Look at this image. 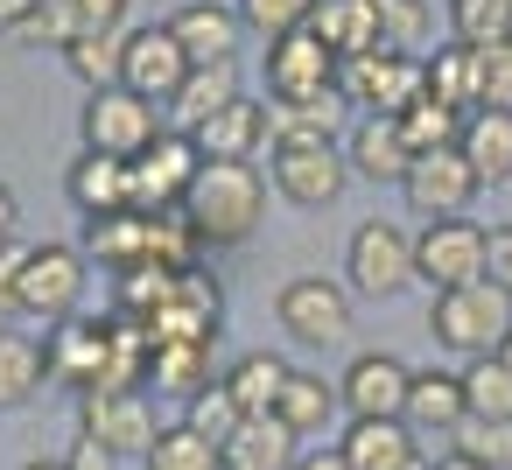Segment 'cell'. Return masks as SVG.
<instances>
[{
  "label": "cell",
  "mask_w": 512,
  "mask_h": 470,
  "mask_svg": "<svg viewBox=\"0 0 512 470\" xmlns=\"http://www.w3.org/2000/svg\"><path fill=\"white\" fill-rule=\"evenodd\" d=\"M113 463H120V456H113V449H99L92 435H78V449L64 456V470H113Z\"/></svg>",
  "instance_id": "cell-47"
},
{
  "label": "cell",
  "mask_w": 512,
  "mask_h": 470,
  "mask_svg": "<svg viewBox=\"0 0 512 470\" xmlns=\"http://www.w3.org/2000/svg\"><path fill=\"white\" fill-rule=\"evenodd\" d=\"M302 456V435L281 421V414H246L225 442H218V463L225 470H295Z\"/></svg>",
  "instance_id": "cell-19"
},
{
  "label": "cell",
  "mask_w": 512,
  "mask_h": 470,
  "mask_svg": "<svg viewBox=\"0 0 512 470\" xmlns=\"http://www.w3.org/2000/svg\"><path fill=\"white\" fill-rule=\"evenodd\" d=\"M337 92L358 99L365 113L400 120L414 99H428V64L407 57V50H365V57H344L337 64Z\"/></svg>",
  "instance_id": "cell-4"
},
{
  "label": "cell",
  "mask_w": 512,
  "mask_h": 470,
  "mask_svg": "<svg viewBox=\"0 0 512 470\" xmlns=\"http://www.w3.org/2000/svg\"><path fill=\"white\" fill-rule=\"evenodd\" d=\"M267 176H274V190H281L288 204H302V211H330V204L344 197V183H351V162H344L337 141H274Z\"/></svg>",
  "instance_id": "cell-6"
},
{
  "label": "cell",
  "mask_w": 512,
  "mask_h": 470,
  "mask_svg": "<svg viewBox=\"0 0 512 470\" xmlns=\"http://www.w3.org/2000/svg\"><path fill=\"white\" fill-rule=\"evenodd\" d=\"M288 358H274V351H246L232 372H225V386H232V400H239V414H274L281 407V386H288Z\"/></svg>",
  "instance_id": "cell-31"
},
{
  "label": "cell",
  "mask_w": 512,
  "mask_h": 470,
  "mask_svg": "<svg viewBox=\"0 0 512 470\" xmlns=\"http://www.w3.org/2000/svg\"><path fill=\"white\" fill-rule=\"evenodd\" d=\"M428 337L456 358H498V344L512 337V295L484 274L470 288H449L435 295V316H428Z\"/></svg>",
  "instance_id": "cell-2"
},
{
  "label": "cell",
  "mask_w": 512,
  "mask_h": 470,
  "mask_svg": "<svg viewBox=\"0 0 512 470\" xmlns=\"http://www.w3.org/2000/svg\"><path fill=\"white\" fill-rule=\"evenodd\" d=\"M64 64H71V78H78L85 92H113V85L127 78V29H106V36H78V43L64 50Z\"/></svg>",
  "instance_id": "cell-32"
},
{
  "label": "cell",
  "mask_w": 512,
  "mask_h": 470,
  "mask_svg": "<svg viewBox=\"0 0 512 470\" xmlns=\"http://www.w3.org/2000/svg\"><path fill=\"white\" fill-rule=\"evenodd\" d=\"M463 407L470 421H512V372L498 358H470L463 372Z\"/></svg>",
  "instance_id": "cell-39"
},
{
  "label": "cell",
  "mask_w": 512,
  "mask_h": 470,
  "mask_svg": "<svg viewBox=\"0 0 512 470\" xmlns=\"http://www.w3.org/2000/svg\"><path fill=\"white\" fill-rule=\"evenodd\" d=\"M428 470H484V463H470V456H456V449H449V456H442V463H428Z\"/></svg>",
  "instance_id": "cell-50"
},
{
  "label": "cell",
  "mask_w": 512,
  "mask_h": 470,
  "mask_svg": "<svg viewBox=\"0 0 512 470\" xmlns=\"http://www.w3.org/2000/svg\"><path fill=\"white\" fill-rule=\"evenodd\" d=\"M372 15H379V43L386 50H407L428 36V0H372Z\"/></svg>",
  "instance_id": "cell-42"
},
{
  "label": "cell",
  "mask_w": 512,
  "mask_h": 470,
  "mask_svg": "<svg viewBox=\"0 0 512 470\" xmlns=\"http://www.w3.org/2000/svg\"><path fill=\"white\" fill-rule=\"evenodd\" d=\"M183 218L197 232L204 253H225V246H246L267 218V183L253 162H204L190 197H183Z\"/></svg>",
  "instance_id": "cell-1"
},
{
  "label": "cell",
  "mask_w": 512,
  "mask_h": 470,
  "mask_svg": "<svg viewBox=\"0 0 512 470\" xmlns=\"http://www.w3.org/2000/svg\"><path fill=\"white\" fill-rule=\"evenodd\" d=\"M239 99V64H190V78H183V92L169 99V120H176V134H197L211 113H225Z\"/></svg>",
  "instance_id": "cell-25"
},
{
  "label": "cell",
  "mask_w": 512,
  "mask_h": 470,
  "mask_svg": "<svg viewBox=\"0 0 512 470\" xmlns=\"http://www.w3.org/2000/svg\"><path fill=\"white\" fill-rule=\"evenodd\" d=\"M463 372H414V386H407V428L421 435V428H442V435H456L463 428Z\"/></svg>",
  "instance_id": "cell-28"
},
{
  "label": "cell",
  "mask_w": 512,
  "mask_h": 470,
  "mask_svg": "<svg viewBox=\"0 0 512 470\" xmlns=\"http://www.w3.org/2000/svg\"><path fill=\"white\" fill-rule=\"evenodd\" d=\"M484 274L512 295V225H498V232H491V267H484Z\"/></svg>",
  "instance_id": "cell-46"
},
{
  "label": "cell",
  "mask_w": 512,
  "mask_h": 470,
  "mask_svg": "<svg viewBox=\"0 0 512 470\" xmlns=\"http://www.w3.org/2000/svg\"><path fill=\"white\" fill-rule=\"evenodd\" d=\"M15 225H22V204H15L8 183H0V246H15Z\"/></svg>",
  "instance_id": "cell-48"
},
{
  "label": "cell",
  "mask_w": 512,
  "mask_h": 470,
  "mask_svg": "<svg viewBox=\"0 0 512 470\" xmlns=\"http://www.w3.org/2000/svg\"><path fill=\"white\" fill-rule=\"evenodd\" d=\"M484 57V92H477V106H512V43H491V50H477Z\"/></svg>",
  "instance_id": "cell-44"
},
{
  "label": "cell",
  "mask_w": 512,
  "mask_h": 470,
  "mask_svg": "<svg viewBox=\"0 0 512 470\" xmlns=\"http://www.w3.org/2000/svg\"><path fill=\"white\" fill-rule=\"evenodd\" d=\"M148 470H225L218 463V442L211 435H197L190 421H176V428H155V442H148V456H141Z\"/></svg>",
  "instance_id": "cell-35"
},
{
  "label": "cell",
  "mask_w": 512,
  "mask_h": 470,
  "mask_svg": "<svg viewBox=\"0 0 512 470\" xmlns=\"http://www.w3.org/2000/svg\"><path fill=\"white\" fill-rule=\"evenodd\" d=\"M134 0H36V8L22 15V43H57L71 50L78 36H106V29H127Z\"/></svg>",
  "instance_id": "cell-15"
},
{
  "label": "cell",
  "mask_w": 512,
  "mask_h": 470,
  "mask_svg": "<svg viewBox=\"0 0 512 470\" xmlns=\"http://www.w3.org/2000/svg\"><path fill=\"white\" fill-rule=\"evenodd\" d=\"M344 162H351L358 176H372V183H400V176L414 169V148H407L400 120H386V113H365V120L351 127V148H344Z\"/></svg>",
  "instance_id": "cell-22"
},
{
  "label": "cell",
  "mask_w": 512,
  "mask_h": 470,
  "mask_svg": "<svg viewBox=\"0 0 512 470\" xmlns=\"http://www.w3.org/2000/svg\"><path fill=\"white\" fill-rule=\"evenodd\" d=\"M183 78H190V57H183V43L169 36V22H148V29H127V92H141V99H176L183 92Z\"/></svg>",
  "instance_id": "cell-16"
},
{
  "label": "cell",
  "mask_w": 512,
  "mask_h": 470,
  "mask_svg": "<svg viewBox=\"0 0 512 470\" xmlns=\"http://www.w3.org/2000/svg\"><path fill=\"white\" fill-rule=\"evenodd\" d=\"M428 92H435L442 106H456V113H477V92H484V57H477L470 43L435 50V57H428Z\"/></svg>",
  "instance_id": "cell-30"
},
{
  "label": "cell",
  "mask_w": 512,
  "mask_h": 470,
  "mask_svg": "<svg viewBox=\"0 0 512 470\" xmlns=\"http://www.w3.org/2000/svg\"><path fill=\"white\" fill-rule=\"evenodd\" d=\"M197 169H204L197 141H190V134H162L155 148H141V155L127 162V183H134V211H176V204L190 197Z\"/></svg>",
  "instance_id": "cell-12"
},
{
  "label": "cell",
  "mask_w": 512,
  "mask_h": 470,
  "mask_svg": "<svg viewBox=\"0 0 512 470\" xmlns=\"http://www.w3.org/2000/svg\"><path fill=\"white\" fill-rule=\"evenodd\" d=\"M309 29L330 43V57H365V50H386L379 43V15H372V0H316V15Z\"/></svg>",
  "instance_id": "cell-27"
},
{
  "label": "cell",
  "mask_w": 512,
  "mask_h": 470,
  "mask_svg": "<svg viewBox=\"0 0 512 470\" xmlns=\"http://www.w3.org/2000/svg\"><path fill=\"white\" fill-rule=\"evenodd\" d=\"M43 379H50L43 344H36V337H22V330L8 323V330H0V414L29 407V400L43 393Z\"/></svg>",
  "instance_id": "cell-29"
},
{
  "label": "cell",
  "mask_w": 512,
  "mask_h": 470,
  "mask_svg": "<svg viewBox=\"0 0 512 470\" xmlns=\"http://www.w3.org/2000/svg\"><path fill=\"white\" fill-rule=\"evenodd\" d=\"M344 400H337V386L323 379V372H288V386H281V421L295 428V435H309V428H330V414H337Z\"/></svg>",
  "instance_id": "cell-34"
},
{
  "label": "cell",
  "mask_w": 512,
  "mask_h": 470,
  "mask_svg": "<svg viewBox=\"0 0 512 470\" xmlns=\"http://www.w3.org/2000/svg\"><path fill=\"white\" fill-rule=\"evenodd\" d=\"M449 449L470 456V463H484V470H512V421H470L463 414V428L449 435Z\"/></svg>",
  "instance_id": "cell-40"
},
{
  "label": "cell",
  "mask_w": 512,
  "mask_h": 470,
  "mask_svg": "<svg viewBox=\"0 0 512 470\" xmlns=\"http://www.w3.org/2000/svg\"><path fill=\"white\" fill-rule=\"evenodd\" d=\"M407 386H414V372L393 351H358L344 386H337V400L351 407V421H400L407 414Z\"/></svg>",
  "instance_id": "cell-14"
},
{
  "label": "cell",
  "mask_w": 512,
  "mask_h": 470,
  "mask_svg": "<svg viewBox=\"0 0 512 470\" xmlns=\"http://www.w3.org/2000/svg\"><path fill=\"white\" fill-rule=\"evenodd\" d=\"M29 470H64V463H29Z\"/></svg>",
  "instance_id": "cell-52"
},
{
  "label": "cell",
  "mask_w": 512,
  "mask_h": 470,
  "mask_svg": "<svg viewBox=\"0 0 512 470\" xmlns=\"http://www.w3.org/2000/svg\"><path fill=\"white\" fill-rule=\"evenodd\" d=\"M190 141H197V155H204V162H253V148H267V141H274V106L239 92V99H232L225 113H211Z\"/></svg>",
  "instance_id": "cell-17"
},
{
  "label": "cell",
  "mask_w": 512,
  "mask_h": 470,
  "mask_svg": "<svg viewBox=\"0 0 512 470\" xmlns=\"http://www.w3.org/2000/svg\"><path fill=\"white\" fill-rule=\"evenodd\" d=\"M148 232H155L148 211H106V218H85V260L127 274V267L148 260Z\"/></svg>",
  "instance_id": "cell-24"
},
{
  "label": "cell",
  "mask_w": 512,
  "mask_h": 470,
  "mask_svg": "<svg viewBox=\"0 0 512 470\" xmlns=\"http://www.w3.org/2000/svg\"><path fill=\"white\" fill-rule=\"evenodd\" d=\"M78 421L113 456H148V442H155V407H148L141 386H92V393H78Z\"/></svg>",
  "instance_id": "cell-11"
},
{
  "label": "cell",
  "mask_w": 512,
  "mask_h": 470,
  "mask_svg": "<svg viewBox=\"0 0 512 470\" xmlns=\"http://www.w3.org/2000/svg\"><path fill=\"white\" fill-rule=\"evenodd\" d=\"M169 36L183 43L190 64H232V50H239V15L225 8V0H190V8L169 15Z\"/></svg>",
  "instance_id": "cell-21"
},
{
  "label": "cell",
  "mask_w": 512,
  "mask_h": 470,
  "mask_svg": "<svg viewBox=\"0 0 512 470\" xmlns=\"http://www.w3.org/2000/svg\"><path fill=\"white\" fill-rule=\"evenodd\" d=\"M274 316H281V330H288L295 344H309V351H337V344L351 337V295H344L337 281H323V274L288 281L281 302H274Z\"/></svg>",
  "instance_id": "cell-9"
},
{
  "label": "cell",
  "mask_w": 512,
  "mask_h": 470,
  "mask_svg": "<svg viewBox=\"0 0 512 470\" xmlns=\"http://www.w3.org/2000/svg\"><path fill=\"white\" fill-rule=\"evenodd\" d=\"M43 365H50V379L92 393V386L106 379V323H92V316H64V323H50V337H43Z\"/></svg>",
  "instance_id": "cell-18"
},
{
  "label": "cell",
  "mask_w": 512,
  "mask_h": 470,
  "mask_svg": "<svg viewBox=\"0 0 512 470\" xmlns=\"http://www.w3.org/2000/svg\"><path fill=\"white\" fill-rule=\"evenodd\" d=\"M183 407H190L183 421H190L197 435H211V442H225V435H232V428L246 421V414H239V400H232V386H225V372H218V379H211L204 393H190Z\"/></svg>",
  "instance_id": "cell-41"
},
{
  "label": "cell",
  "mask_w": 512,
  "mask_h": 470,
  "mask_svg": "<svg viewBox=\"0 0 512 470\" xmlns=\"http://www.w3.org/2000/svg\"><path fill=\"white\" fill-rule=\"evenodd\" d=\"M400 190H407V204H414L421 218H463V204H470L484 183H477V169L463 162V148H428V155H414V169L400 176Z\"/></svg>",
  "instance_id": "cell-13"
},
{
  "label": "cell",
  "mask_w": 512,
  "mask_h": 470,
  "mask_svg": "<svg viewBox=\"0 0 512 470\" xmlns=\"http://www.w3.org/2000/svg\"><path fill=\"white\" fill-rule=\"evenodd\" d=\"M162 127H155V99L113 85V92H92L85 99V148L92 155H113V162H134L141 148H155Z\"/></svg>",
  "instance_id": "cell-8"
},
{
  "label": "cell",
  "mask_w": 512,
  "mask_h": 470,
  "mask_svg": "<svg viewBox=\"0 0 512 470\" xmlns=\"http://www.w3.org/2000/svg\"><path fill=\"white\" fill-rule=\"evenodd\" d=\"M344 267H351V288H358V295L386 302V295H400V288L414 281V239H407L393 218H365V225L351 232Z\"/></svg>",
  "instance_id": "cell-10"
},
{
  "label": "cell",
  "mask_w": 512,
  "mask_h": 470,
  "mask_svg": "<svg viewBox=\"0 0 512 470\" xmlns=\"http://www.w3.org/2000/svg\"><path fill=\"white\" fill-rule=\"evenodd\" d=\"M449 29H456V43H470V50L512 43V0H449Z\"/></svg>",
  "instance_id": "cell-37"
},
{
  "label": "cell",
  "mask_w": 512,
  "mask_h": 470,
  "mask_svg": "<svg viewBox=\"0 0 512 470\" xmlns=\"http://www.w3.org/2000/svg\"><path fill=\"white\" fill-rule=\"evenodd\" d=\"M484 267H491V232L477 218H428L421 225V239H414V281H428L435 295H449V288L484 281Z\"/></svg>",
  "instance_id": "cell-3"
},
{
  "label": "cell",
  "mask_w": 512,
  "mask_h": 470,
  "mask_svg": "<svg viewBox=\"0 0 512 470\" xmlns=\"http://www.w3.org/2000/svg\"><path fill=\"white\" fill-rule=\"evenodd\" d=\"M64 190H71V204L85 211V218H106V211H134V183H127V162H113V155H78L71 162V176H64Z\"/></svg>",
  "instance_id": "cell-23"
},
{
  "label": "cell",
  "mask_w": 512,
  "mask_h": 470,
  "mask_svg": "<svg viewBox=\"0 0 512 470\" xmlns=\"http://www.w3.org/2000/svg\"><path fill=\"white\" fill-rule=\"evenodd\" d=\"M337 113H344V92H323V99H302V106H274V141H337Z\"/></svg>",
  "instance_id": "cell-38"
},
{
  "label": "cell",
  "mask_w": 512,
  "mask_h": 470,
  "mask_svg": "<svg viewBox=\"0 0 512 470\" xmlns=\"http://www.w3.org/2000/svg\"><path fill=\"white\" fill-rule=\"evenodd\" d=\"M85 281H92L85 246H29V260H22V288H15V309H22V316H43V323H64V316H78Z\"/></svg>",
  "instance_id": "cell-5"
},
{
  "label": "cell",
  "mask_w": 512,
  "mask_h": 470,
  "mask_svg": "<svg viewBox=\"0 0 512 470\" xmlns=\"http://www.w3.org/2000/svg\"><path fill=\"white\" fill-rule=\"evenodd\" d=\"M309 15H316V0H239V22H246V29H260L267 43H274V36L309 29Z\"/></svg>",
  "instance_id": "cell-43"
},
{
  "label": "cell",
  "mask_w": 512,
  "mask_h": 470,
  "mask_svg": "<svg viewBox=\"0 0 512 470\" xmlns=\"http://www.w3.org/2000/svg\"><path fill=\"white\" fill-rule=\"evenodd\" d=\"M463 120H470V113H456V106H442V99L428 92V99H414V106L400 113V134H407L414 155H428V148H456V141H463Z\"/></svg>",
  "instance_id": "cell-36"
},
{
  "label": "cell",
  "mask_w": 512,
  "mask_h": 470,
  "mask_svg": "<svg viewBox=\"0 0 512 470\" xmlns=\"http://www.w3.org/2000/svg\"><path fill=\"white\" fill-rule=\"evenodd\" d=\"M22 260H29V246H0V330H8V316H22V309H15V288H22Z\"/></svg>",
  "instance_id": "cell-45"
},
{
  "label": "cell",
  "mask_w": 512,
  "mask_h": 470,
  "mask_svg": "<svg viewBox=\"0 0 512 470\" xmlns=\"http://www.w3.org/2000/svg\"><path fill=\"white\" fill-rule=\"evenodd\" d=\"M337 92V57L316 29H295V36H274L267 43V106H302V99H323Z\"/></svg>",
  "instance_id": "cell-7"
},
{
  "label": "cell",
  "mask_w": 512,
  "mask_h": 470,
  "mask_svg": "<svg viewBox=\"0 0 512 470\" xmlns=\"http://www.w3.org/2000/svg\"><path fill=\"white\" fill-rule=\"evenodd\" d=\"M463 162L477 169V183H505L512 176V106H477L463 120Z\"/></svg>",
  "instance_id": "cell-26"
},
{
  "label": "cell",
  "mask_w": 512,
  "mask_h": 470,
  "mask_svg": "<svg viewBox=\"0 0 512 470\" xmlns=\"http://www.w3.org/2000/svg\"><path fill=\"white\" fill-rule=\"evenodd\" d=\"M295 470H351L337 449H316V456H295Z\"/></svg>",
  "instance_id": "cell-49"
},
{
  "label": "cell",
  "mask_w": 512,
  "mask_h": 470,
  "mask_svg": "<svg viewBox=\"0 0 512 470\" xmlns=\"http://www.w3.org/2000/svg\"><path fill=\"white\" fill-rule=\"evenodd\" d=\"M337 456H344L351 470H428L407 421H351L344 442H337Z\"/></svg>",
  "instance_id": "cell-20"
},
{
  "label": "cell",
  "mask_w": 512,
  "mask_h": 470,
  "mask_svg": "<svg viewBox=\"0 0 512 470\" xmlns=\"http://www.w3.org/2000/svg\"><path fill=\"white\" fill-rule=\"evenodd\" d=\"M162 393L190 400L218 379V344H155V372H148Z\"/></svg>",
  "instance_id": "cell-33"
},
{
  "label": "cell",
  "mask_w": 512,
  "mask_h": 470,
  "mask_svg": "<svg viewBox=\"0 0 512 470\" xmlns=\"http://www.w3.org/2000/svg\"><path fill=\"white\" fill-rule=\"evenodd\" d=\"M498 365H505V372H512V337H505V344H498Z\"/></svg>",
  "instance_id": "cell-51"
}]
</instances>
